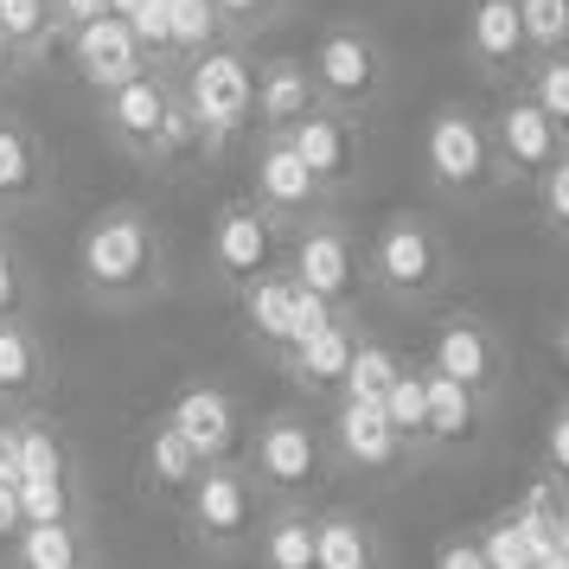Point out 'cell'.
<instances>
[{
    "mask_svg": "<svg viewBox=\"0 0 569 569\" xmlns=\"http://www.w3.org/2000/svg\"><path fill=\"white\" fill-rule=\"evenodd\" d=\"M327 461L346 467V473H359V480H397V473H410L416 455L403 448V436L385 422L378 403H333V422H327Z\"/></svg>",
    "mask_w": 569,
    "mask_h": 569,
    "instance_id": "cell-14",
    "label": "cell"
},
{
    "mask_svg": "<svg viewBox=\"0 0 569 569\" xmlns=\"http://www.w3.org/2000/svg\"><path fill=\"white\" fill-rule=\"evenodd\" d=\"M473 543H480V557H487V569H538V550H531V538L518 531L512 512H492L480 531H473Z\"/></svg>",
    "mask_w": 569,
    "mask_h": 569,
    "instance_id": "cell-36",
    "label": "cell"
},
{
    "mask_svg": "<svg viewBox=\"0 0 569 569\" xmlns=\"http://www.w3.org/2000/svg\"><path fill=\"white\" fill-rule=\"evenodd\" d=\"M237 461L250 467V480H257V492L269 506H308L313 492L327 487V473H333L327 436H320L301 410L262 416L257 429L243 436V455H237Z\"/></svg>",
    "mask_w": 569,
    "mask_h": 569,
    "instance_id": "cell-4",
    "label": "cell"
},
{
    "mask_svg": "<svg viewBox=\"0 0 569 569\" xmlns=\"http://www.w3.org/2000/svg\"><path fill=\"white\" fill-rule=\"evenodd\" d=\"M467 64L492 83V90H512L531 64L525 46V20H518V0H467V27H461Z\"/></svg>",
    "mask_w": 569,
    "mask_h": 569,
    "instance_id": "cell-16",
    "label": "cell"
},
{
    "mask_svg": "<svg viewBox=\"0 0 569 569\" xmlns=\"http://www.w3.org/2000/svg\"><path fill=\"white\" fill-rule=\"evenodd\" d=\"M422 378H429V441H422V461H429V455H441V461L473 455V448L487 441L492 403L473 397V390H461V385H448V378H436V371H422Z\"/></svg>",
    "mask_w": 569,
    "mask_h": 569,
    "instance_id": "cell-21",
    "label": "cell"
},
{
    "mask_svg": "<svg viewBox=\"0 0 569 569\" xmlns=\"http://www.w3.org/2000/svg\"><path fill=\"white\" fill-rule=\"evenodd\" d=\"M313 569H385V538L359 512H313Z\"/></svg>",
    "mask_w": 569,
    "mask_h": 569,
    "instance_id": "cell-24",
    "label": "cell"
},
{
    "mask_svg": "<svg viewBox=\"0 0 569 569\" xmlns=\"http://www.w3.org/2000/svg\"><path fill=\"white\" fill-rule=\"evenodd\" d=\"M557 550L569 557V492H563V512H557Z\"/></svg>",
    "mask_w": 569,
    "mask_h": 569,
    "instance_id": "cell-49",
    "label": "cell"
},
{
    "mask_svg": "<svg viewBox=\"0 0 569 569\" xmlns=\"http://www.w3.org/2000/svg\"><path fill=\"white\" fill-rule=\"evenodd\" d=\"M308 78H313V97H320L327 109H346V116L365 122L390 90V58H385V46H378L371 27L339 20V27H327L320 39H313Z\"/></svg>",
    "mask_w": 569,
    "mask_h": 569,
    "instance_id": "cell-7",
    "label": "cell"
},
{
    "mask_svg": "<svg viewBox=\"0 0 569 569\" xmlns=\"http://www.w3.org/2000/svg\"><path fill=\"white\" fill-rule=\"evenodd\" d=\"M167 7H173V71H180L186 58L224 46V20H218L211 0H167Z\"/></svg>",
    "mask_w": 569,
    "mask_h": 569,
    "instance_id": "cell-35",
    "label": "cell"
},
{
    "mask_svg": "<svg viewBox=\"0 0 569 569\" xmlns=\"http://www.w3.org/2000/svg\"><path fill=\"white\" fill-rule=\"evenodd\" d=\"M538 569H569V557L563 550H550V557H538Z\"/></svg>",
    "mask_w": 569,
    "mask_h": 569,
    "instance_id": "cell-51",
    "label": "cell"
},
{
    "mask_svg": "<svg viewBox=\"0 0 569 569\" xmlns=\"http://www.w3.org/2000/svg\"><path fill=\"white\" fill-rule=\"evenodd\" d=\"M518 20H525V46H531V58L569 52V0H518Z\"/></svg>",
    "mask_w": 569,
    "mask_h": 569,
    "instance_id": "cell-37",
    "label": "cell"
},
{
    "mask_svg": "<svg viewBox=\"0 0 569 569\" xmlns=\"http://www.w3.org/2000/svg\"><path fill=\"white\" fill-rule=\"evenodd\" d=\"M359 339L365 333H359L352 313H327V320H320L295 352H282L276 365H282V378L301 390V397H327V403H333L339 385H346V365H352V352H359Z\"/></svg>",
    "mask_w": 569,
    "mask_h": 569,
    "instance_id": "cell-19",
    "label": "cell"
},
{
    "mask_svg": "<svg viewBox=\"0 0 569 569\" xmlns=\"http://www.w3.org/2000/svg\"><path fill=\"white\" fill-rule=\"evenodd\" d=\"M129 32H134V46L148 52L154 71H173V7L167 0H134Z\"/></svg>",
    "mask_w": 569,
    "mask_h": 569,
    "instance_id": "cell-39",
    "label": "cell"
},
{
    "mask_svg": "<svg viewBox=\"0 0 569 569\" xmlns=\"http://www.w3.org/2000/svg\"><path fill=\"white\" fill-rule=\"evenodd\" d=\"M557 512H563V492L550 487L543 473H531V480H525V492H518L512 518H518V531L531 538V550H538V557H550V550H557Z\"/></svg>",
    "mask_w": 569,
    "mask_h": 569,
    "instance_id": "cell-33",
    "label": "cell"
},
{
    "mask_svg": "<svg viewBox=\"0 0 569 569\" xmlns=\"http://www.w3.org/2000/svg\"><path fill=\"white\" fill-rule=\"evenodd\" d=\"M20 480H71V448L39 416H20Z\"/></svg>",
    "mask_w": 569,
    "mask_h": 569,
    "instance_id": "cell-32",
    "label": "cell"
},
{
    "mask_svg": "<svg viewBox=\"0 0 569 569\" xmlns=\"http://www.w3.org/2000/svg\"><path fill=\"white\" fill-rule=\"evenodd\" d=\"M109 7L103 0H52V20H58V39H64V32H78L83 20H103Z\"/></svg>",
    "mask_w": 569,
    "mask_h": 569,
    "instance_id": "cell-44",
    "label": "cell"
},
{
    "mask_svg": "<svg viewBox=\"0 0 569 569\" xmlns=\"http://www.w3.org/2000/svg\"><path fill=\"white\" fill-rule=\"evenodd\" d=\"M538 473L557 492H569V397L543 416V436H538Z\"/></svg>",
    "mask_w": 569,
    "mask_h": 569,
    "instance_id": "cell-41",
    "label": "cell"
},
{
    "mask_svg": "<svg viewBox=\"0 0 569 569\" xmlns=\"http://www.w3.org/2000/svg\"><path fill=\"white\" fill-rule=\"evenodd\" d=\"M282 269L301 295H313V301H327L339 313H352L359 295H371V282H365V243L352 237V224H339L333 211L288 231Z\"/></svg>",
    "mask_w": 569,
    "mask_h": 569,
    "instance_id": "cell-8",
    "label": "cell"
},
{
    "mask_svg": "<svg viewBox=\"0 0 569 569\" xmlns=\"http://www.w3.org/2000/svg\"><path fill=\"white\" fill-rule=\"evenodd\" d=\"M173 436L199 455V461H237L243 455V410H237L231 390L218 385H186L173 403H167V416H160Z\"/></svg>",
    "mask_w": 569,
    "mask_h": 569,
    "instance_id": "cell-17",
    "label": "cell"
},
{
    "mask_svg": "<svg viewBox=\"0 0 569 569\" xmlns=\"http://www.w3.org/2000/svg\"><path fill=\"white\" fill-rule=\"evenodd\" d=\"M52 186V160L20 122L0 116V206H32Z\"/></svg>",
    "mask_w": 569,
    "mask_h": 569,
    "instance_id": "cell-26",
    "label": "cell"
},
{
    "mask_svg": "<svg viewBox=\"0 0 569 569\" xmlns=\"http://www.w3.org/2000/svg\"><path fill=\"white\" fill-rule=\"evenodd\" d=\"M250 206H262L282 231H295L308 218H327L333 199L301 167V154L288 148V134H257V154H250Z\"/></svg>",
    "mask_w": 569,
    "mask_h": 569,
    "instance_id": "cell-13",
    "label": "cell"
},
{
    "mask_svg": "<svg viewBox=\"0 0 569 569\" xmlns=\"http://www.w3.org/2000/svg\"><path fill=\"white\" fill-rule=\"evenodd\" d=\"M429 569H487V557H480L473 531H455V538L436 543V563H429Z\"/></svg>",
    "mask_w": 569,
    "mask_h": 569,
    "instance_id": "cell-43",
    "label": "cell"
},
{
    "mask_svg": "<svg viewBox=\"0 0 569 569\" xmlns=\"http://www.w3.org/2000/svg\"><path fill=\"white\" fill-rule=\"evenodd\" d=\"M262 512H269V499L257 492L243 461H211L180 499L186 538L199 543L206 557H243L262 531Z\"/></svg>",
    "mask_w": 569,
    "mask_h": 569,
    "instance_id": "cell-6",
    "label": "cell"
},
{
    "mask_svg": "<svg viewBox=\"0 0 569 569\" xmlns=\"http://www.w3.org/2000/svg\"><path fill=\"white\" fill-rule=\"evenodd\" d=\"M103 7L116 13V20H129V13H134V0H103Z\"/></svg>",
    "mask_w": 569,
    "mask_h": 569,
    "instance_id": "cell-52",
    "label": "cell"
},
{
    "mask_svg": "<svg viewBox=\"0 0 569 569\" xmlns=\"http://www.w3.org/2000/svg\"><path fill=\"white\" fill-rule=\"evenodd\" d=\"M422 371H436V378H448V385H461V390H473V397L499 403V390L512 385V346H506V333L492 327L487 313L455 308V313H441L436 327H429Z\"/></svg>",
    "mask_w": 569,
    "mask_h": 569,
    "instance_id": "cell-9",
    "label": "cell"
},
{
    "mask_svg": "<svg viewBox=\"0 0 569 569\" xmlns=\"http://www.w3.org/2000/svg\"><path fill=\"white\" fill-rule=\"evenodd\" d=\"M180 97L192 109V129H199V154H224L243 134H257V64L237 39L186 58Z\"/></svg>",
    "mask_w": 569,
    "mask_h": 569,
    "instance_id": "cell-3",
    "label": "cell"
},
{
    "mask_svg": "<svg viewBox=\"0 0 569 569\" xmlns=\"http://www.w3.org/2000/svg\"><path fill=\"white\" fill-rule=\"evenodd\" d=\"M199 473H206V461H199V455H192V448L167 429V422H154V429H148V441H141V480H148L154 492L186 499V487H192Z\"/></svg>",
    "mask_w": 569,
    "mask_h": 569,
    "instance_id": "cell-28",
    "label": "cell"
},
{
    "mask_svg": "<svg viewBox=\"0 0 569 569\" xmlns=\"http://www.w3.org/2000/svg\"><path fill=\"white\" fill-rule=\"evenodd\" d=\"M13 569H90V531L78 518L64 525H20V538L7 543Z\"/></svg>",
    "mask_w": 569,
    "mask_h": 569,
    "instance_id": "cell-27",
    "label": "cell"
},
{
    "mask_svg": "<svg viewBox=\"0 0 569 569\" xmlns=\"http://www.w3.org/2000/svg\"><path fill=\"white\" fill-rule=\"evenodd\" d=\"M487 141H492V167H499V186H538L557 154L569 141L557 134V122L543 116L525 90H499V103L487 109Z\"/></svg>",
    "mask_w": 569,
    "mask_h": 569,
    "instance_id": "cell-10",
    "label": "cell"
},
{
    "mask_svg": "<svg viewBox=\"0 0 569 569\" xmlns=\"http://www.w3.org/2000/svg\"><path fill=\"white\" fill-rule=\"evenodd\" d=\"M20 538V499H13V487H0V550Z\"/></svg>",
    "mask_w": 569,
    "mask_h": 569,
    "instance_id": "cell-47",
    "label": "cell"
},
{
    "mask_svg": "<svg viewBox=\"0 0 569 569\" xmlns=\"http://www.w3.org/2000/svg\"><path fill=\"white\" fill-rule=\"evenodd\" d=\"M308 109H320L308 58H288V52L262 58L257 64V134H288Z\"/></svg>",
    "mask_w": 569,
    "mask_h": 569,
    "instance_id": "cell-23",
    "label": "cell"
},
{
    "mask_svg": "<svg viewBox=\"0 0 569 569\" xmlns=\"http://www.w3.org/2000/svg\"><path fill=\"white\" fill-rule=\"evenodd\" d=\"M173 97H180V78L173 71H141V78L116 83L103 97V129L109 141H122L129 154L154 160V141H160V122H167V109H173Z\"/></svg>",
    "mask_w": 569,
    "mask_h": 569,
    "instance_id": "cell-18",
    "label": "cell"
},
{
    "mask_svg": "<svg viewBox=\"0 0 569 569\" xmlns=\"http://www.w3.org/2000/svg\"><path fill=\"white\" fill-rule=\"evenodd\" d=\"M7 313H20V262L0 243V320H7Z\"/></svg>",
    "mask_w": 569,
    "mask_h": 569,
    "instance_id": "cell-46",
    "label": "cell"
},
{
    "mask_svg": "<svg viewBox=\"0 0 569 569\" xmlns=\"http://www.w3.org/2000/svg\"><path fill=\"white\" fill-rule=\"evenodd\" d=\"M52 352H46V339L32 333V320L20 313H7L0 320V403L7 410H39L46 397H52Z\"/></svg>",
    "mask_w": 569,
    "mask_h": 569,
    "instance_id": "cell-22",
    "label": "cell"
},
{
    "mask_svg": "<svg viewBox=\"0 0 569 569\" xmlns=\"http://www.w3.org/2000/svg\"><path fill=\"white\" fill-rule=\"evenodd\" d=\"M397 371H403V359L390 352L385 339H359V352H352V365H346V385H339V397L346 403H385L390 385H397ZM333 397V403H339Z\"/></svg>",
    "mask_w": 569,
    "mask_h": 569,
    "instance_id": "cell-30",
    "label": "cell"
},
{
    "mask_svg": "<svg viewBox=\"0 0 569 569\" xmlns=\"http://www.w3.org/2000/svg\"><path fill=\"white\" fill-rule=\"evenodd\" d=\"M218 7V20H224V39H257V32H269L276 20H282L288 0H211Z\"/></svg>",
    "mask_w": 569,
    "mask_h": 569,
    "instance_id": "cell-42",
    "label": "cell"
},
{
    "mask_svg": "<svg viewBox=\"0 0 569 569\" xmlns=\"http://www.w3.org/2000/svg\"><path fill=\"white\" fill-rule=\"evenodd\" d=\"M211 276L231 288V295H243V288L257 282V276H269V269H282L288 257V231L269 218L262 206H250V199H237V206H224L218 218H211Z\"/></svg>",
    "mask_w": 569,
    "mask_h": 569,
    "instance_id": "cell-11",
    "label": "cell"
},
{
    "mask_svg": "<svg viewBox=\"0 0 569 569\" xmlns=\"http://www.w3.org/2000/svg\"><path fill=\"white\" fill-rule=\"evenodd\" d=\"M7 71H20V64H13V52H7V32H0V78H7Z\"/></svg>",
    "mask_w": 569,
    "mask_h": 569,
    "instance_id": "cell-50",
    "label": "cell"
},
{
    "mask_svg": "<svg viewBox=\"0 0 569 569\" xmlns=\"http://www.w3.org/2000/svg\"><path fill=\"white\" fill-rule=\"evenodd\" d=\"M365 282L390 308H436L455 288V243L422 211H390L365 243Z\"/></svg>",
    "mask_w": 569,
    "mask_h": 569,
    "instance_id": "cell-2",
    "label": "cell"
},
{
    "mask_svg": "<svg viewBox=\"0 0 569 569\" xmlns=\"http://www.w3.org/2000/svg\"><path fill=\"white\" fill-rule=\"evenodd\" d=\"M13 499H20V525H64V518H78V487L71 480H20Z\"/></svg>",
    "mask_w": 569,
    "mask_h": 569,
    "instance_id": "cell-38",
    "label": "cell"
},
{
    "mask_svg": "<svg viewBox=\"0 0 569 569\" xmlns=\"http://www.w3.org/2000/svg\"><path fill=\"white\" fill-rule=\"evenodd\" d=\"M64 52H71V64H78V78L97 90V97H109L116 83H129L148 71V52L134 46L129 20H116V13H103V20H83L78 32H64Z\"/></svg>",
    "mask_w": 569,
    "mask_h": 569,
    "instance_id": "cell-20",
    "label": "cell"
},
{
    "mask_svg": "<svg viewBox=\"0 0 569 569\" xmlns=\"http://www.w3.org/2000/svg\"><path fill=\"white\" fill-rule=\"evenodd\" d=\"M288 148L301 154V167L320 180L327 199H346V192L365 180V122L346 116V109H327V103L308 109V116L288 129Z\"/></svg>",
    "mask_w": 569,
    "mask_h": 569,
    "instance_id": "cell-12",
    "label": "cell"
},
{
    "mask_svg": "<svg viewBox=\"0 0 569 569\" xmlns=\"http://www.w3.org/2000/svg\"><path fill=\"white\" fill-rule=\"evenodd\" d=\"M550 346H557V359H563V371H569V320H557V327H550Z\"/></svg>",
    "mask_w": 569,
    "mask_h": 569,
    "instance_id": "cell-48",
    "label": "cell"
},
{
    "mask_svg": "<svg viewBox=\"0 0 569 569\" xmlns=\"http://www.w3.org/2000/svg\"><path fill=\"white\" fill-rule=\"evenodd\" d=\"M0 487H20V422H0Z\"/></svg>",
    "mask_w": 569,
    "mask_h": 569,
    "instance_id": "cell-45",
    "label": "cell"
},
{
    "mask_svg": "<svg viewBox=\"0 0 569 569\" xmlns=\"http://www.w3.org/2000/svg\"><path fill=\"white\" fill-rule=\"evenodd\" d=\"M531 206H538V224L550 243H563L569 250V148L557 154V167L531 186Z\"/></svg>",
    "mask_w": 569,
    "mask_h": 569,
    "instance_id": "cell-40",
    "label": "cell"
},
{
    "mask_svg": "<svg viewBox=\"0 0 569 569\" xmlns=\"http://www.w3.org/2000/svg\"><path fill=\"white\" fill-rule=\"evenodd\" d=\"M518 90H525V97L557 122V134L569 141V52L531 58V64H525V78H518Z\"/></svg>",
    "mask_w": 569,
    "mask_h": 569,
    "instance_id": "cell-34",
    "label": "cell"
},
{
    "mask_svg": "<svg viewBox=\"0 0 569 569\" xmlns=\"http://www.w3.org/2000/svg\"><path fill=\"white\" fill-rule=\"evenodd\" d=\"M422 180L441 206H487L499 192V167H492L487 116L467 103H441L422 122Z\"/></svg>",
    "mask_w": 569,
    "mask_h": 569,
    "instance_id": "cell-5",
    "label": "cell"
},
{
    "mask_svg": "<svg viewBox=\"0 0 569 569\" xmlns=\"http://www.w3.org/2000/svg\"><path fill=\"white\" fill-rule=\"evenodd\" d=\"M0 32H7V52H13V64L46 58V52H52V39H58L52 0H0Z\"/></svg>",
    "mask_w": 569,
    "mask_h": 569,
    "instance_id": "cell-29",
    "label": "cell"
},
{
    "mask_svg": "<svg viewBox=\"0 0 569 569\" xmlns=\"http://www.w3.org/2000/svg\"><path fill=\"white\" fill-rule=\"evenodd\" d=\"M237 313H243V333L257 339L262 352H295L301 339L327 320V313H339V308H327V301H313V295H301V288L288 282V269H269V276H257V282L237 295Z\"/></svg>",
    "mask_w": 569,
    "mask_h": 569,
    "instance_id": "cell-15",
    "label": "cell"
},
{
    "mask_svg": "<svg viewBox=\"0 0 569 569\" xmlns=\"http://www.w3.org/2000/svg\"><path fill=\"white\" fill-rule=\"evenodd\" d=\"M78 282L103 308H134L167 288V250H160L154 218L141 206H109L83 224L78 243Z\"/></svg>",
    "mask_w": 569,
    "mask_h": 569,
    "instance_id": "cell-1",
    "label": "cell"
},
{
    "mask_svg": "<svg viewBox=\"0 0 569 569\" xmlns=\"http://www.w3.org/2000/svg\"><path fill=\"white\" fill-rule=\"evenodd\" d=\"M250 557L257 569H313V506H269Z\"/></svg>",
    "mask_w": 569,
    "mask_h": 569,
    "instance_id": "cell-25",
    "label": "cell"
},
{
    "mask_svg": "<svg viewBox=\"0 0 569 569\" xmlns=\"http://www.w3.org/2000/svg\"><path fill=\"white\" fill-rule=\"evenodd\" d=\"M378 410H385V422L403 436V448L422 461V441H429V378L403 365V371H397V385H390V397L378 403Z\"/></svg>",
    "mask_w": 569,
    "mask_h": 569,
    "instance_id": "cell-31",
    "label": "cell"
}]
</instances>
